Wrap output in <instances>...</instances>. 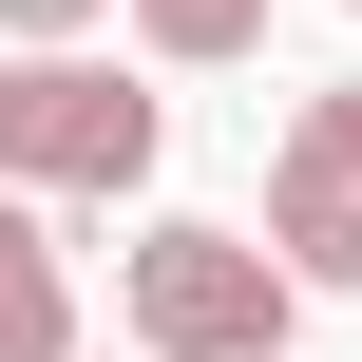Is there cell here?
I'll list each match as a JSON object with an SVG mask.
<instances>
[{
	"label": "cell",
	"mask_w": 362,
	"mask_h": 362,
	"mask_svg": "<svg viewBox=\"0 0 362 362\" xmlns=\"http://www.w3.org/2000/svg\"><path fill=\"white\" fill-rule=\"evenodd\" d=\"M38 115H57V57L0 38V191H38Z\"/></svg>",
	"instance_id": "cell-6"
},
{
	"label": "cell",
	"mask_w": 362,
	"mask_h": 362,
	"mask_svg": "<svg viewBox=\"0 0 362 362\" xmlns=\"http://www.w3.org/2000/svg\"><path fill=\"white\" fill-rule=\"evenodd\" d=\"M115 362H134V344H115Z\"/></svg>",
	"instance_id": "cell-8"
},
{
	"label": "cell",
	"mask_w": 362,
	"mask_h": 362,
	"mask_svg": "<svg viewBox=\"0 0 362 362\" xmlns=\"http://www.w3.org/2000/svg\"><path fill=\"white\" fill-rule=\"evenodd\" d=\"M115 344L134 362H305V267L267 229H210V210H153L115 248Z\"/></svg>",
	"instance_id": "cell-1"
},
{
	"label": "cell",
	"mask_w": 362,
	"mask_h": 362,
	"mask_svg": "<svg viewBox=\"0 0 362 362\" xmlns=\"http://www.w3.org/2000/svg\"><path fill=\"white\" fill-rule=\"evenodd\" d=\"M267 248L305 286H362V76H325L286 134H267Z\"/></svg>",
	"instance_id": "cell-3"
},
{
	"label": "cell",
	"mask_w": 362,
	"mask_h": 362,
	"mask_svg": "<svg viewBox=\"0 0 362 362\" xmlns=\"http://www.w3.org/2000/svg\"><path fill=\"white\" fill-rule=\"evenodd\" d=\"M0 362H76V210L0 191Z\"/></svg>",
	"instance_id": "cell-4"
},
{
	"label": "cell",
	"mask_w": 362,
	"mask_h": 362,
	"mask_svg": "<svg viewBox=\"0 0 362 362\" xmlns=\"http://www.w3.org/2000/svg\"><path fill=\"white\" fill-rule=\"evenodd\" d=\"M153 153H172V95L153 76H115V57H57V115H38V210H134L153 191Z\"/></svg>",
	"instance_id": "cell-2"
},
{
	"label": "cell",
	"mask_w": 362,
	"mask_h": 362,
	"mask_svg": "<svg viewBox=\"0 0 362 362\" xmlns=\"http://www.w3.org/2000/svg\"><path fill=\"white\" fill-rule=\"evenodd\" d=\"M95 19H134V0H0V38H19V57H76Z\"/></svg>",
	"instance_id": "cell-7"
},
{
	"label": "cell",
	"mask_w": 362,
	"mask_h": 362,
	"mask_svg": "<svg viewBox=\"0 0 362 362\" xmlns=\"http://www.w3.org/2000/svg\"><path fill=\"white\" fill-rule=\"evenodd\" d=\"M134 38L172 76H229V57H267V0H134Z\"/></svg>",
	"instance_id": "cell-5"
}]
</instances>
